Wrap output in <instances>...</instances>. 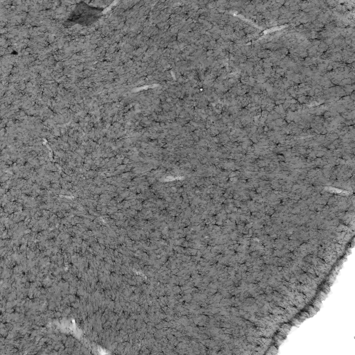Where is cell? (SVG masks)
<instances>
[{
  "mask_svg": "<svg viewBox=\"0 0 355 355\" xmlns=\"http://www.w3.org/2000/svg\"><path fill=\"white\" fill-rule=\"evenodd\" d=\"M102 12L103 8L92 6L85 2L80 1L64 21V25L67 27L75 24L89 26L101 17Z\"/></svg>",
  "mask_w": 355,
  "mask_h": 355,
  "instance_id": "obj_1",
  "label": "cell"
}]
</instances>
